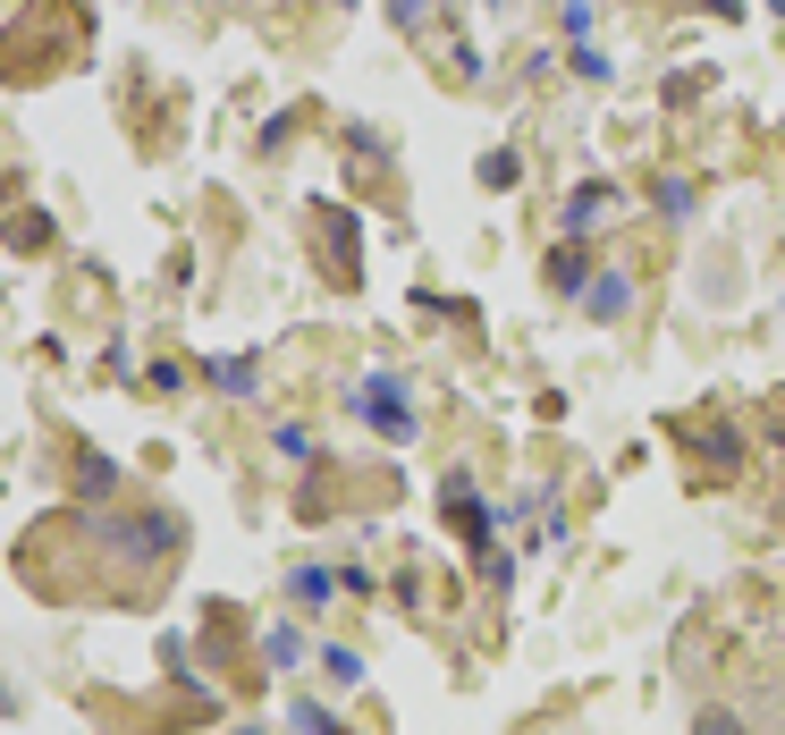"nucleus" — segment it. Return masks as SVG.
Wrapping results in <instances>:
<instances>
[{
	"label": "nucleus",
	"instance_id": "obj_1",
	"mask_svg": "<svg viewBox=\"0 0 785 735\" xmlns=\"http://www.w3.org/2000/svg\"><path fill=\"white\" fill-rule=\"evenodd\" d=\"M355 406H364V423H372L380 440H414V415H406V389L389 381V372H372V381L355 389Z\"/></svg>",
	"mask_w": 785,
	"mask_h": 735
},
{
	"label": "nucleus",
	"instance_id": "obj_3",
	"mask_svg": "<svg viewBox=\"0 0 785 735\" xmlns=\"http://www.w3.org/2000/svg\"><path fill=\"white\" fill-rule=\"evenodd\" d=\"M262 651H271L279 668H296V660H305V635H296V626H271V642H262Z\"/></svg>",
	"mask_w": 785,
	"mask_h": 735
},
{
	"label": "nucleus",
	"instance_id": "obj_6",
	"mask_svg": "<svg viewBox=\"0 0 785 735\" xmlns=\"http://www.w3.org/2000/svg\"><path fill=\"white\" fill-rule=\"evenodd\" d=\"M296 601H330V576H321V567H296Z\"/></svg>",
	"mask_w": 785,
	"mask_h": 735
},
{
	"label": "nucleus",
	"instance_id": "obj_2",
	"mask_svg": "<svg viewBox=\"0 0 785 735\" xmlns=\"http://www.w3.org/2000/svg\"><path fill=\"white\" fill-rule=\"evenodd\" d=\"M599 212H608V187H583V194H574V203H566V228L583 237V228H592Z\"/></svg>",
	"mask_w": 785,
	"mask_h": 735
},
{
	"label": "nucleus",
	"instance_id": "obj_5",
	"mask_svg": "<svg viewBox=\"0 0 785 735\" xmlns=\"http://www.w3.org/2000/svg\"><path fill=\"white\" fill-rule=\"evenodd\" d=\"M549 280H558L566 296H583V254H549Z\"/></svg>",
	"mask_w": 785,
	"mask_h": 735
},
{
	"label": "nucleus",
	"instance_id": "obj_8",
	"mask_svg": "<svg viewBox=\"0 0 785 735\" xmlns=\"http://www.w3.org/2000/svg\"><path fill=\"white\" fill-rule=\"evenodd\" d=\"M769 9H777V17H785V0H769Z\"/></svg>",
	"mask_w": 785,
	"mask_h": 735
},
{
	"label": "nucleus",
	"instance_id": "obj_4",
	"mask_svg": "<svg viewBox=\"0 0 785 735\" xmlns=\"http://www.w3.org/2000/svg\"><path fill=\"white\" fill-rule=\"evenodd\" d=\"M626 305H633L626 280H592V313H626Z\"/></svg>",
	"mask_w": 785,
	"mask_h": 735
},
{
	"label": "nucleus",
	"instance_id": "obj_7",
	"mask_svg": "<svg viewBox=\"0 0 785 735\" xmlns=\"http://www.w3.org/2000/svg\"><path fill=\"white\" fill-rule=\"evenodd\" d=\"M701 735H744V727H735V719H701Z\"/></svg>",
	"mask_w": 785,
	"mask_h": 735
}]
</instances>
